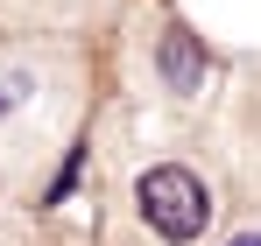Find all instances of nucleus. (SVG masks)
<instances>
[{
    "label": "nucleus",
    "instance_id": "3",
    "mask_svg": "<svg viewBox=\"0 0 261 246\" xmlns=\"http://www.w3.org/2000/svg\"><path fill=\"white\" fill-rule=\"evenodd\" d=\"M233 246H261V232H240V239H233Z\"/></svg>",
    "mask_w": 261,
    "mask_h": 246
},
{
    "label": "nucleus",
    "instance_id": "2",
    "mask_svg": "<svg viewBox=\"0 0 261 246\" xmlns=\"http://www.w3.org/2000/svg\"><path fill=\"white\" fill-rule=\"evenodd\" d=\"M155 64H163L170 91H198V84H205V49H198V36H191V28H163Z\"/></svg>",
    "mask_w": 261,
    "mask_h": 246
},
{
    "label": "nucleus",
    "instance_id": "1",
    "mask_svg": "<svg viewBox=\"0 0 261 246\" xmlns=\"http://www.w3.org/2000/svg\"><path fill=\"white\" fill-rule=\"evenodd\" d=\"M134 197H141V218H148V225H155L170 246L198 239V232H205V218H212V197H205V183H198L191 169H176V162L148 169V176L134 183Z\"/></svg>",
    "mask_w": 261,
    "mask_h": 246
}]
</instances>
